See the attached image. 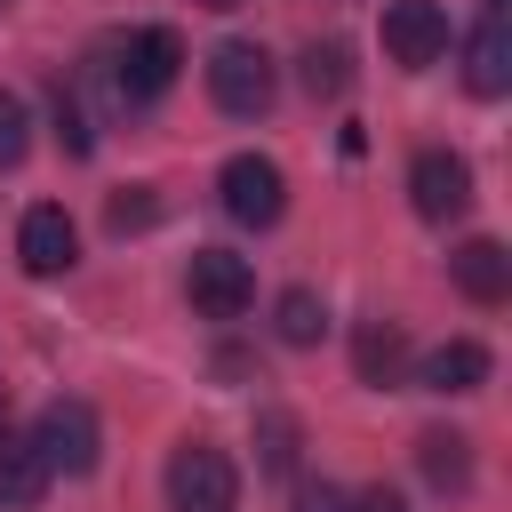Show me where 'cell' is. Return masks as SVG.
Listing matches in <instances>:
<instances>
[{"label": "cell", "instance_id": "6da1fadb", "mask_svg": "<svg viewBox=\"0 0 512 512\" xmlns=\"http://www.w3.org/2000/svg\"><path fill=\"white\" fill-rule=\"evenodd\" d=\"M184 72V40L168 24H136L128 40L104 48V80H112V104H160Z\"/></svg>", "mask_w": 512, "mask_h": 512}, {"label": "cell", "instance_id": "7a4b0ae2", "mask_svg": "<svg viewBox=\"0 0 512 512\" xmlns=\"http://www.w3.org/2000/svg\"><path fill=\"white\" fill-rule=\"evenodd\" d=\"M208 96H216L224 120H264L272 96H280V72H272V56L256 40H224L208 56Z\"/></svg>", "mask_w": 512, "mask_h": 512}, {"label": "cell", "instance_id": "3957f363", "mask_svg": "<svg viewBox=\"0 0 512 512\" xmlns=\"http://www.w3.org/2000/svg\"><path fill=\"white\" fill-rule=\"evenodd\" d=\"M216 192H224V216L248 224V232H272V224L288 216V176H280V160H264V152H232V160L216 168Z\"/></svg>", "mask_w": 512, "mask_h": 512}, {"label": "cell", "instance_id": "277c9868", "mask_svg": "<svg viewBox=\"0 0 512 512\" xmlns=\"http://www.w3.org/2000/svg\"><path fill=\"white\" fill-rule=\"evenodd\" d=\"M32 448L48 456V472H64V480H80V472H96V456H104V424H96V408L88 400H48L40 408V424H32Z\"/></svg>", "mask_w": 512, "mask_h": 512}, {"label": "cell", "instance_id": "5b68a950", "mask_svg": "<svg viewBox=\"0 0 512 512\" xmlns=\"http://www.w3.org/2000/svg\"><path fill=\"white\" fill-rule=\"evenodd\" d=\"M168 504L176 512H232L240 504V472L216 440H184L168 456Z\"/></svg>", "mask_w": 512, "mask_h": 512}, {"label": "cell", "instance_id": "8992f818", "mask_svg": "<svg viewBox=\"0 0 512 512\" xmlns=\"http://www.w3.org/2000/svg\"><path fill=\"white\" fill-rule=\"evenodd\" d=\"M408 208H416L424 224H456V216L472 208V160L448 152V144H424V152L408 160Z\"/></svg>", "mask_w": 512, "mask_h": 512}, {"label": "cell", "instance_id": "52a82bcc", "mask_svg": "<svg viewBox=\"0 0 512 512\" xmlns=\"http://www.w3.org/2000/svg\"><path fill=\"white\" fill-rule=\"evenodd\" d=\"M184 288H192V312H200V320H240V312L256 304V272H248V256H232V248H192Z\"/></svg>", "mask_w": 512, "mask_h": 512}, {"label": "cell", "instance_id": "ba28073f", "mask_svg": "<svg viewBox=\"0 0 512 512\" xmlns=\"http://www.w3.org/2000/svg\"><path fill=\"white\" fill-rule=\"evenodd\" d=\"M384 56L400 72H432L448 56V8L440 0H392L384 8Z\"/></svg>", "mask_w": 512, "mask_h": 512}, {"label": "cell", "instance_id": "9c48e42d", "mask_svg": "<svg viewBox=\"0 0 512 512\" xmlns=\"http://www.w3.org/2000/svg\"><path fill=\"white\" fill-rule=\"evenodd\" d=\"M16 256H24V272H32V280L72 272V264H80V232H72V216H64L56 200H32V208H24V224H16Z\"/></svg>", "mask_w": 512, "mask_h": 512}, {"label": "cell", "instance_id": "30bf717a", "mask_svg": "<svg viewBox=\"0 0 512 512\" xmlns=\"http://www.w3.org/2000/svg\"><path fill=\"white\" fill-rule=\"evenodd\" d=\"M464 88L472 96H504L512 88V24H504V0H488L480 24L464 32Z\"/></svg>", "mask_w": 512, "mask_h": 512}, {"label": "cell", "instance_id": "8fae6325", "mask_svg": "<svg viewBox=\"0 0 512 512\" xmlns=\"http://www.w3.org/2000/svg\"><path fill=\"white\" fill-rule=\"evenodd\" d=\"M408 368H416L408 328H400V320H360V336H352V376H360L368 392H392V384H408Z\"/></svg>", "mask_w": 512, "mask_h": 512}, {"label": "cell", "instance_id": "7c38bea8", "mask_svg": "<svg viewBox=\"0 0 512 512\" xmlns=\"http://www.w3.org/2000/svg\"><path fill=\"white\" fill-rule=\"evenodd\" d=\"M488 368H496V360H488V344L448 336L440 352H424V360H416V384H424V392H440V400H464V392H480V384H488Z\"/></svg>", "mask_w": 512, "mask_h": 512}, {"label": "cell", "instance_id": "4fadbf2b", "mask_svg": "<svg viewBox=\"0 0 512 512\" xmlns=\"http://www.w3.org/2000/svg\"><path fill=\"white\" fill-rule=\"evenodd\" d=\"M448 280H456L472 304H504V296H512V256H504V240H488V232L464 240V248L448 256Z\"/></svg>", "mask_w": 512, "mask_h": 512}, {"label": "cell", "instance_id": "5bb4252c", "mask_svg": "<svg viewBox=\"0 0 512 512\" xmlns=\"http://www.w3.org/2000/svg\"><path fill=\"white\" fill-rule=\"evenodd\" d=\"M48 480H56V472H48V456L32 448V432H8V424H0V504H8V512H32V504L48 496Z\"/></svg>", "mask_w": 512, "mask_h": 512}, {"label": "cell", "instance_id": "9a60e30c", "mask_svg": "<svg viewBox=\"0 0 512 512\" xmlns=\"http://www.w3.org/2000/svg\"><path fill=\"white\" fill-rule=\"evenodd\" d=\"M416 472H424L440 496H464V488H472V440H464V432H448V424L416 432Z\"/></svg>", "mask_w": 512, "mask_h": 512}, {"label": "cell", "instance_id": "2e32d148", "mask_svg": "<svg viewBox=\"0 0 512 512\" xmlns=\"http://www.w3.org/2000/svg\"><path fill=\"white\" fill-rule=\"evenodd\" d=\"M272 336H280L288 352H312V344L328 336V304H320V288H280V304H272Z\"/></svg>", "mask_w": 512, "mask_h": 512}, {"label": "cell", "instance_id": "e0dca14e", "mask_svg": "<svg viewBox=\"0 0 512 512\" xmlns=\"http://www.w3.org/2000/svg\"><path fill=\"white\" fill-rule=\"evenodd\" d=\"M296 80H304L312 104H336V96L352 88V48H344V40H312V48L296 56Z\"/></svg>", "mask_w": 512, "mask_h": 512}, {"label": "cell", "instance_id": "ac0fdd59", "mask_svg": "<svg viewBox=\"0 0 512 512\" xmlns=\"http://www.w3.org/2000/svg\"><path fill=\"white\" fill-rule=\"evenodd\" d=\"M296 448H304V424H296L288 408H256V464H264L272 480L296 472Z\"/></svg>", "mask_w": 512, "mask_h": 512}, {"label": "cell", "instance_id": "d6986e66", "mask_svg": "<svg viewBox=\"0 0 512 512\" xmlns=\"http://www.w3.org/2000/svg\"><path fill=\"white\" fill-rule=\"evenodd\" d=\"M152 224H160V192H152V184H120V192L104 200V232H112V240L152 232Z\"/></svg>", "mask_w": 512, "mask_h": 512}, {"label": "cell", "instance_id": "ffe728a7", "mask_svg": "<svg viewBox=\"0 0 512 512\" xmlns=\"http://www.w3.org/2000/svg\"><path fill=\"white\" fill-rule=\"evenodd\" d=\"M24 152H32V104L0 88V168H24Z\"/></svg>", "mask_w": 512, "mask_h": 512}, {"label": "cell", "instance_id": "44dd1931", "mask_svg": "<svg viewBox=\"0 0 512 512\" xmlns=\"http://www.w3.org/2000/svg\"><path fill=\"white\" fill-rule=\"evenodd\" d=\"M56 136H64V152H72V160H88V152H96V128H88V112H80V96H72V88H56Z\"/></svg>", "mask_w": 512, "mask_h": 512}, {"label": "cell", "instance_id": "7402d4cb", "mask_svg": "<svg viewBox=\"0 0 512 512\" xmlns=\"http://www.w3.org/2000/svg\"><path fill=\"white\" fill-rule=\"evenodd\" d=\"M296 512H352V496L328 488V480H312V488H296Z\"/></svg>", "mask_w": 512, "mask_h": 512}, {"label": "cell", "instance_id": "603a6c76", "mask_svg": "<svg viewBox=\"0 0 512 512\" xmlns=\"http://www.w3.org/2000/svg\"><path fill=\"white\" fill-rule=\"evenodd\" d=\"M352 512H408V496L376 480V488H360V496H352Z\"/></svg>", "mask_w": 512, "mask_h": 512}, {"label": "cell", "instance_id": "cb8c5ba5", "mask_svg": "<svg viewBox=\"0 0 512 512\" xmlns=\"http://www.w3.org/2000/svg\"><path fill=\"white\" fill-rule=\"evenodd\" d=\"M200 8H248V0H200Z\"/></svg>", "mask_w": 512, "mask_h": 512}, {"label": "cell", "instance_id": "d4e9b609", "mask_svg": "<svg viewBox=\"0 0 512 512\" xmlns=\"http://www.w3.org/2000/svg\"><path fill=\"white\" fill-rule=\"evenodd\" d=\"M0 424H8V384H0Z\"/></svg>", "mask_w": 512, "mask_h": 512}, {"label": "cell", "instance_id": "484cf974", "mask_svg": "<svg viewBox=\"0 0 512 512\" xmlns=\"http://www.w3.org/2000/svg\"><path fill=\"white\" fill-rule=\"evenodd\" d=\"M0 8H8V0H0Z\"/></svg>", "mask_w": 512, "mask_h": 512}]
</instances>
